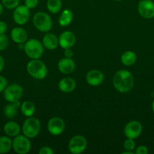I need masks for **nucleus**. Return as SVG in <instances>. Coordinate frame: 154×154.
I'll use <instances>...</instances> for the list:
<instances>
[{"mask_svg":"<svg viewBox=\"0 0 154 154\" xmlns=\"http://www.w3.org/2000/svg\"><path fill=\"white\" fill-rule=\"evenodd\" d=\"M42 45L46 49L52 51L56 49L59 45V39L57 35L51 32H45L42 38Z\"/></svg>","mask_w":154,"mask_h":154,"instance_id":"nucleus-17","label":"nucleus"},{"mask_svg":"<svg viewBox=\"0 0 154 154\" xmlns=\"http://www.w3.org/2000/svg\"><path fill=\"white\" fill-rule=\"evenodd\" d=\"M54 150L48 146H45L39 149V154H53L54 153Z\"/></svg>","mask_w":154,"mask_h":154,"instance_id":"nucleus-31","label":"nucleus"},{"mask_svg":"<svg viewBox=\"0 0 154 154\" xmlns=\"http://www.w3.org/2000/svg\"><path fill=\"white\" fill-rule=\"evenodd\" d=\"M46 6L51 13L57 14L61 10L62 2L61 0H48Z\"/></svg>","mask_w":154,"mask_h":154,"instance_id":"nucleus-25","label":"nucleus"},{"mask_svg":"<svg viewBox=\"0 0 154 154\" xmlns=\"http://www.w3.org/2000/svg\"><path fill=\"white\" fill-rule=\"evenodd\" d=\"M33 23L39 31L48 32L52 28L53 22L49 14L43 11H39L33 16Z\"/></svg>","mask_w":154,"mask_h":154,"instance_id":"nucleus-4","label":"nucleus"},{"mask_svg":"<svg viewBox=\"0 0 154 154\" xmlns=\"http://www.w3.org/2000/svg\"><path fill=\"white\" fill-rule=\"evenodd\" d=\"M134 153L136 154H147L148 148L144 145H140L135 149Z\"/></svg>","mask_w":154,"mask_h":154,"instance_id":"nucleus-32","label":"nucleus"},{"mask_svg":"<svg viewBox=\"0 0 154 154\" xmlns=\"http://www.w3.org/2000/svg\"><path fill=\"white\" fill-rule=\"evenodd\" d=\"M114 1H117V2H119V1H122V0H114Z\"/></svg>","mask_w":154,"mask_h":154,"instance_id":"nucleus-39","label":"nucleus"},{"mask_svg":"<svg viewBox=\"0 0 154 154\" xmlns=\"http://www.w3.org/2000/svg\"><path fill=\"white\" fill-rule=\"evenodd\" d=\"M152 111H153V113H154V99H153V101H152Z\"/></svg>","mask_w":154,"mask_h":154,"instance_id":"nucleus-38","label":"nucleus"},{"mask_svg":"<svg viewBox=\"0 0 154 154\" xmlns=\"http://www.w3.org/2000/svg\"><path fill=\"white\" fill-rule=\"evenodd\" d=\"M9 44L8 38L5 34H0V51H5Z\"/></svg>","mask_w":154,"mask_h":154,"instance_id":"nucleus-28","label":"nucleus"},{"mask_svg":"<svg viewBox=\"0 0 154 154\" xmlns=\"http://www.w3.org/2000/svg\"><path fill=\"white\" fill-rule=\"evenodd\" d=\"M59 45L63 49L71 48L75 43V35L70 31H64L58 38Z\"/></svg>","mask_w":154,"mask_h":154,"instance_id":"nucleus-14","label":"nucleus"},{"mask_svg":"<svg viewBox=\"0 0 154 154\" xmlns=\"http://www.w3.org/2000/svg\"><path fill=\"white\" fill-rule=\"evenodd\" d=\"M12 148L18 154H27L31 150L30 138L24 135H18L12 140Z\"/></svg>","mask_w":154,"mask_h":154,"instance_id":"nucleus-6","label":"nucleus"},{"mask_svg":"<svg viewBox=\"0 0 154 154\" xmlns=\"http://www.w3.org/2000/svg\"><path fill=\"white\" fill-rule=\"evenodd\" d=\"M75 86L76 84L75 80L69 77L62 78L58 83V89L65 93H69L73 91L75 88Z\"/></svg>","mask_w":154,"mask_h":154,"instance_id":"nucleus-19","label":"nucleus"},{"mask_svg":"<svg viewBox=\"0 0 154 154\" xmlns=\"http://www.w3.org/2000/svg\"><path fill=\"white\" fill-rule=\"evenodd\" d=\"M88 142L83 135H74L69 141L68 150L72 154H80L85 150Z\"/></svg>","mask_w":154,"mask_h":154,"instance_id":"nucleus-7","label":"nucleus"},{"mask_svg":"<svg viewBox=\"0 0 154 154\" xmlns=\"http://www.w3.org/2000/svg\"><path fill=\"white\" fill-rule=\"evenodd\" d=\"M64 56L66 58H72L73 56V52L71 50V48H66L64 49Z\"/></svg>","mask_w":154,"mask_h":154,"instance_id":"nucleus-34","label":"nucleus"},{"mask_svg":"<svg viewBox=\"0 0 154 154\" xmlns=\"http://www.w3.org/2000/svg\"><path fill=\"white\" fill-rule=\"evenodd\" d=\"M137 11L143 18L151 19L154 17V2L151 0H141L137 5Z\"/></svg>","mask_w":154,"mask_h":154,"instance_id":"nucleus-11","label":"nucleus"},{"mask_svg":"<svg viewBox=\"0 0 154 154\" xmlns=\"http://www.w3.org/2000/svg\"><path fill=\"white\" fill-rule=\"evenodd\" d=\"M25 54L31 60L41 58L44 53V46L41 42L35 38H31L25 42L24 46Z\"/></svg>","mask_w":154,"mask_h":154,"instance_id":"nucleus-3","label":"nucleus"},{"mask_svg":"<svg viewBox=\"0 0 154 154\" xmlns=\"http://www.w3.org/2000/svg\"><path fill=\"white\" fill-rule=\"evenodd\" d=\"M2 3L5 8L11 10L19 5L20 0H2Z\"/></svg>","mask_w":154,"mask_h":154,"instance_id":"nucleus-26","label":"nucleus"},{"mask_svg":"<svg viewBox=\"0 0 154 154\" xmlns=\"http://www.w3.org/2000/svg\"><path fill=\"white\" fill-rule=\"evenodd\" d=\"M11 38L14 42L21 45L27 42L28 35L24 29L21 27H14L11 32Z\"/></svg>","mask_w":154,"mask_h":154,"instance_id":"nucleus-16","label":"nucleus"},{"mask_svg":"<svg viewBox=\"0 0 154 154\" xmlns=\"http://www.w3.org/2000/svg\"><path fill=\"white\" fill-rule=\"evenodd\" d=\"M134 153V152H132V151H127V150H125V152H123V153H122V154H133Z\"/></svg>","mask_w":154,"mask_h":154,"instance_id":"nucleus-37","label":"nucleus"},{"mask_svg":"<svg viewBox=\"0 0 154 154\" xmlns=\"http://www.w3.org/2000/svg\"><path fill=\"white\" fill-rule=\"evenodd\" d=\"M5 67V60L1 55H0V72L3 70Z\"/></svg>","mask_w":154,"mask_h":154,"instance_id":"nucleus-35","label":"nucleus"},{"mask_svg":"<svg viewBox=\"0 0 154 154\" xmlns=\"http://www.w3.org/2000/svg\"><path fill=\"white\" fill-rule=\"evenodd\" d=\"M8 26L5 22L0 20V34H5L7 31Z\"/></svg>","mask_w":154,"mask_h":154,"instance_id":"nucleus-33","label":"nucleus"},{"mask_svg":"<svg viewBox=\"0 0 154 154\" xmlns=\"http://www.w3.org/2000/svg\"><path fill=\"white\" fill-rule=\"evenodd\" d=\"M3 9H4V6H3L2 3L0 2V15L3 13Z\"/></svg>","mask_w":154,"mask_h":154,"instance_id":"nucleus-36","label":"nucleus"},{"mask_svg":"<svg viewBox=\"0 0 154 154\" xmlns=\"http://www.w3.org/2000/svg\"><path fill=\"white\" fill-rule=\"evenodd\" d=\"M39 4V0H25L24 5L27 6L29 9L35 8Z\"/></svg>","mask_w":154,"mask_h":154,"instance_id":"nucleus-29","label":"nucleus"},{"mask_svg":"<svg viewBox=\"0 0 154 154\" xmlns=\"http://www.w3.org/2000/svg\"><path fill=\"white\" fill-rule=\"evenodd\" d=\"M124 149L127 151H132L135 149V142H134V139H131V138H127L125 140V142L123 144Z\"/></svg>","mask_w":154,"mask_h":154,"instance_id":"nucleus-27","label":"nucleus"},{"mask_svg":"<svg viewBox=\"0 0 154 154\" xmlns=\"http://www.w3.org/2000/svg\"><path fill=\"white\" fill-rule=\"evenodd\" d=\"M8 86V81L5 77L0 75V93H2Z\"/></svg>","mask_w":154,"mask_h":154,"instance_id":"nucleus-30","label":"nucleus"},{"mask_svg":"<svg viewBox=\"0 0 154 154\" xmlns=\"http://www.w3.org/2000/svg\"><path fill=\"white\" fill-rule=\"evenodd\" d=\"M30 17V9L25 5H18L14 9L13 20L18 25H24L29 21Z\"/></svg>","mask_w":154,"mask_h":154,"instance_id":"nucleus-9","label":"nucleus"},{"mask_svg":"<svg viewBox=\"0 0 154 154\" xmlns=\"http://www.w3.org/2000/svg\"><path fill=\"white\" fill-rule=\"evenodd\" d=\"M137 61V54L131 51H127L121 56V62L125 66H131Z\"/></svg>","mask_w":154,"mask_h":154,"instance_id":"nucleus-22","label":"nucleus"},{"mask_svg":"<svg viewBox=\"0 0 154 154\" xmlns=\"http://www.w3.org/2000/svg\"><path fill=\"white\" fill-rule=\"evenodd\" d=\"M21 103L20 101L8 102L3 110L4 115L8 119H14L18 115V110H21Z\"/></svg>","mask_w":154,"mask_h":154,"instance_id":"nucleus-18","label":"nucleus"},{"mask_svg":"<svg viewBox=\"0 0 154 154\" xmlns=\"http://www.w3.org/2000/svg\"><path fill=\"white\" fill-rule=\"evenodd\" d=\"M141 123L137 120H131L126 124L124 129V135L127 138L135 139L138 138L142 132Z\"/></svg>","mask_w":154,"mask_h":154,"instance_id":"nucleus-10","label":"nucleus"},{"mask_svg":"<svg viewBox=\"0 0 154 154\" xmlns=\"http://www.w3.org/2000/svg\"><path fill=\"white\" fill-rule=\"evenodd\" d=\"M65 129V123L62 118L59 117H54L48 120V130L52 135H59Z\"/></svg>","mask_w":154,"mask_h":154,"instance_id":"nucleus-12","label":"nucleus"},{"mask_svg":"<svg viewBox=\"0 0 154 154\" xmlns=\"http://www.w3.org/2000/svg\"><path fill=\"white\" fill-rule=\"evenodd\" d=\"M3 130H4L5 134L7 136L10 137V138H14V137L17 136L21 132V126H19L17 122L14 121H8L5 124L4 127H3Z\"/></svg>","mask_w":154,"mask_h":154,"instance_id":"nucleus-20","label":"nucleus"},{"mask_svg":"<svg viewBox=\"0 0 154 154\" xmlns=\"http://www.w3.org/2000/svg\"><path fill=\"white\" fill-rule=\"evenodd\" d=\"M12 148V140L8 136H0V154L8 153Z\"/></svg>","mask_w":154,"mask_h":154,"instance_id":"nucleus-24","label":"nucleus"},{"mask_svg":"<svg viewBox=\"0 0 154 154\" xmlns=\"http://www.w3.org/2000/svg\"><path fill=\"white\" fill-rule=\"evenodd\" d=\"M59 71L63 75H69L75 69V63L71 58H62L57 64Z\"/></svg>","mask_w":154,"mask_h":154,"instance_id":"nucleus-15","label":"nucleus"},{"mask_svg":"<svg viewBox=\"0 0 154 154\" xmlns=\"http://www.w3.org/2000/svg\"><path fill=\"white\" fill-rule=\"evenodd\" d=\"M41 130V123L39 119L33 116L27 117L23 123V134L29 138H33L38 136Z\"/></svg>","mask_w":154,"mask_h":154,"instance_id":"nucleus-5","label":"nucleus"},{"mask_svg":"<svg viewBox=\"0 0 154 154\" xmlns=\"http://www.w3.org/2000/svg\"><path fill=\"white\" fill-rule=\"evenodd\" d=\"M27 71L32 78L37 80L44 79L48 74L46 66L39 59L30 60L27 65Z\"/></svg>","mask_w":154,"mask_h":154,"instance_id":"nucleus-2","label":"nucleus"},{"mask_svg":"<svg viewBox=\"0 0 154 154\" xmlns=\"http://www.w3.org/2000/svg\"><path fill=\"white\" fill-rule=\"evenodd\" d=\"M113 84L114 88L119 93H128L134 87V77L128 71L124 69L119 70L113 75Z\"/></svg>","mask_w":154,"mask_h":154,"instance_id":"nucleus-1","label":"nucleus"},{"mask_svg":"<svg viewBox=\"0 0 154 154\" xmlns=\"http://www.w3.org/2000/svg\"><path fill=\"white\" fill-rule=\"evenodd\" d=\"M21 111L25 117H32L36 111L35 104L31 101H24L21 105Z\"/></svg>","mask_w":154,"mask_h":154,"instance_id":"nucleus-23","label":"nucleus"},{"mask_svg":"<svg viewBox=\"0 0 154 154\" xmlns=\"http://www.w3.org/2000/svg\"><path fill=\"white\" fill-rule=\"evenodd\" d=\"M85 80L89 85L97 87L104 82V75L103 72L98 69H91L86 74Z\"/></svg>","mask_w":154,"mask_h":154,"instance_id":"nucleus-13","label":"nucleus"},{"mask_svg":"<svg viewBox=\"0 0 154 154\" xmlns=\"http://www.w3.org/2000/svg\"><path fill=\"white\" fill-rule=\"evenodd\" d=\"M23 93H24V90L21 85L12 84L6 87V88L3 91V96L8 102H12L20 101L23 96Z\"/></svg>","mask_w":154,"mask_h":154,"instance_id":"nucleus-8","label":"nucleus"},{"mask_svg":"<svg viewBox=\"0 0 154 154\" xmlns=\"http://www.w3.org/2000/svg\"><path fill=\"white\" fill-rule=\"evenodd\" d=\"M73 14L69 9H65L60 14L58 18V23L60 26H68L72 23Z\"/></svg>","mask_w":154,"mask_h":154,"instance_id":"nucleus-21","label":"nucleus"}]
</instances>
